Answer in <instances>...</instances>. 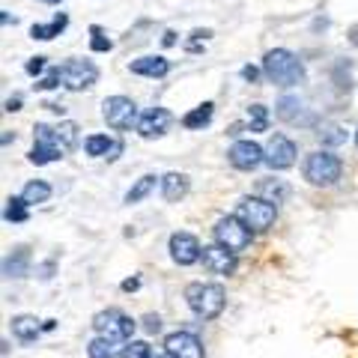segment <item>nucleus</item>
Returning a JSON list of instances; mask_svg holds the SVG:
<instances>
[{"instance_id":"bb28decb","label":"nucleus","mask_w":358,"mask_h":358,"mask_svg":"<svg viewBox=\"0 0 358 358\" xmlns=\"http://www.w3.org/2000/svg\"><path fill=\"white\" fill-rule=\"evenodd\" d=\"M87 355H90V358H120L117 350H114V343L105 341V338H99V334L87 343Z\"/></svg>"},{"instance_id":"1a4fd4ad","label":"nucleus","mask_w":358,"mask_h":358,"mask_svg":"<svg viewBox=\"0 0 358 358\" xmlns=\"http://www.w3.org/2000/svg\"><path fill=\"white\" fill-rule=\"evenodd\" d=\"M60 84L72 93H81V90H90L99 81V69L90 60H66L60 66Z\"/></svg>"},{"instance_id":"a18cd8bd","label":"nucleus","mask_w":358,"mask_h":358,"mask_svg":"<svg viewBox=\"0 0 358 358\" xmlns=\"http://www.w3.org/2000/svg\"><path fill=\"white\" fill-rule=\"evenodd\" d=\"M152 358H173V355H167V352H164V355H152Z\"/></svg>"},{"instance_id":"393cba45","label":"nucleus","mask_w":358,"mask_h":358,"mask_svg":"<svg viewBox=\"0 0 358 358\" xmlns=\"http://www.w3.org/2000/svg\"><path fill=\"white\" fill-rule=\"evenodd\" d=\"M21 197H24L30 206H33V203H45V200L51 197V185L42 182V179H36V182H27L24 192H21Z\"/></svg>"},{"instance_id":"c85d7f7f","label":"nucleus","mask_w":358,"mask_h":358,"mask_svg":"<svg viewBox=\"0 0 358 358\" xmlns=\"http://www.w3.org/2000/svg\"><path fill=\"white\" fill-rule=\"evenodd\" d=\"M27 200L24 197H9V203H6V221H13V224H24L27 221Z\"/></svg>"},{"instance_id":"ddd939ff","label":"nucleus","mask_w":358,"mask_h":358,"mask_svg":"<svg viewBox=\"0 0 358 358\" xmlns=\"http://www.w3.org/2000/svg\"><path fill=\"white\" fill-rule=\"evenodd\" d=\"M164 352L173 358H203V343L192 331H173L164 338Z\"/></svg>"},{"instance_id":"e433bc0d","label":"nucleus","mask_w":358,"mask_h":358,"mask_svg":"<svg viewBox=\"0 0 358 358\" xmlns=\"http://www.w3.org/2000/svg\"><path fill=\"white\" fill-rule=\"evenodd\" d=\"M242 78H245L248 84H257V81H260V69H257V66H245V69H242Z\"/></svg>"},{"instance_id":"f3484780","label":"nucleus","mask_w":358,"mask_h":358,"mask_svg":"<svg viewBox=\"0 0 358 358\" xmlns=\"http://www.w3.org/2000/svg\"><path fill=\"white\" fill-rule=\"evenodd\" d=\"M129 69L134 75H143V78H164L167 72H171V63H167L164 57H138Z\"/></svg>"},{"instance_id":"72a5a7b5","label":"nucleus","mask_w":358,"mask_h":358,"mask_svg":"<svg viewBox=\"0 0 358 358\" xmlns=\"http://www.w3.org/2000/svg\"><path fill=\"white\" fill-rule=\"evenodd\" d=\"M143 331L147 334H159L162 331V317L159 313H147V317H143Z\"/></svg>"},{"instance_id":"7ed1b4c3","label":"nucleus","mask_w":358,"mask_h":358,"mask_svg":"<svg viewBox=\"0 0 358 358\" xmlns=\"http://www.w3.org/2000/svg\"><path fill=\"white\" fill-rule=\"evenodd\" d=\"M138 322H134L129 313H122L120 308H108V310H99L93 317V331L99 338H105L110 343H129Z\"/></svg>"},{"instance_id":"9b49d317","label":"nucleus","mask_w":358,"mask_h":358,"mask_svg":"<svg viewBox=\"0 0 358 358\" xmlns=\"http://www.w3.org/2000/svg\"><path fill=\"white\" fill-rule=\"evenodd\" d=\"M227 159L236 171H254V167H260L266 162V150L254 141H236L227 150Z\"/></svg>"},{"instance_id":"b1692460","label":"nucleus","mask_w":358,"mask_h":358,"mask_svg":"<svg viewBox=\"0 0 358 358\" xmlns=\"http://www.w3.org/2000/svg\"><path fill=\"white\" fill-rule=\"evenodd\" d=\"M155 182H162V179H159V176H152V173L141 176L138 182H134V185L129 188V192H126V203H129V206H131V203H141V200L147 197V194L152 192V188H155Z\"/></svg>"},{"instance_id":"412c9836","label":"nucleus","mask_w":358,"mask_h":358,"mask_svg":"<svg viewBox=\"0 0 358 358\" xmlns=\"http://www.w3.org/2000/svg\"><path fill=\"white\" fill-rule=\"evenodd\" d=\"M117 141L108 138V134H90L84 141V152L93 155V159H110V152H114Z\"/></svg>"},{"instance_id":"a878e982","label":"nucleus","mask_w":358,"mask_h":358,"mask_svg":"<svg viewBox=\"0 0 358 358\" xmlns=\"http://www.w3.org/2000/svg\"><path fill=\"white\" fill-rule=\"evenodd\" d=\"M278 117H281L284 122H299L301 117V102L296 96H284L281 102H278Z\"/></svg>"},{"instance_id":"6e6552de","label":"nucleus","mask_w":358,"mask_h":358,"mask_svg":"<svg viewBox=\"0 0 358 358\" xmlns=\"http://www.w3.org/2000/svg\"><path fill=\"white\" fill-rule=\"evenodd\" d=\"M102 117L110 129L117 131H126L131 126H138L141 117H138V105L131 102L129 96H108L102 102Z\"/></svg>"},{"instance_id":"ea45409f","label":"nucleus","mask_w":358,"mask_h":358,"mask_svg":"<svg viewBox=\"0 0 358 358\" xmlns=\"http://www.w3.org/2000/svg\"><path fill=\"white\" fill-rule=\"evenodd\" d=\"M346 39H350V45H355V48H358V24H352V27H350V33H346Z\"/></svg>"},{"instance_id":"a19ab883","label":"nucleus","mask_w":358,"mask_h":358,"mask_svg":"<svg viewBox=\"0 0 358 358\" xmlns=\"http://www.w3.org/2000/svg\"><path fill=\"white\" fill-rule=\"evenodd\" d=\"M209 36H212L209 30H194V33H192V39H194V42H200V39H209Z\"/></svg>"},{"instance_id":"9d476101","label":"nucleus","mask_w":358,"mask_h":358,"mask_svg":"<svg viewBox=\"0 0 358 358\" xmlns=\"http://www.w3.org/2000/svg\"><path fill=\"white\" fill-rule=\"evenodd\" d=\"M296 143L287 138V134H272L266 143V164L272 167V171H287V167L296 164Z\"/></svg>"},{"instance_id":"f03ea898","label":"nucleus","mask_w":358,"mask_h":358,"mask_svg":"<svg viewBox=\"0 0 358 358\" xmlns=\"http://www.w3.org/2000/svg\"><path fill=\"white\" fill-rule=\"evenodd\" d=\"M185 301H188V308H192V313H197L200 320H215L224 310V305H227V296H224L221 284L197 281V284L185 287Z\"/></svg>"},{"instance_id":"dca6fc26","label":"nucleus","mask_w":358,"mask_h":358,"mask_svg":"<svg viewBox=\"0 0 358 358\" xmlns=\"http://www.w3.org/2000/svg\"><path fill=\"white\" fill-rule=\"evenodd\" d=\"M188 188H192V182H188L185 173H164L162 176V194L167 203H176V200H182L188 194Z\"/></svg>"},{"instance_id":"58836bf2","label":"nucleus","mask_w":358,"mask_h":358,"mask_svg":"<svg viewBox=\"0 0 358 358\" xmlns=\"http://www.w3.org/2000/svg\"><path fill=\"white\" fill-rule=\"evenodd\" d=\"M6 110H21V96L6 99Z\"/></svg>"},{"instance_id":"c03bdc74","label":"nucleus","mask_w":358,"mask_h":358,"mask_svg":"<svg viewBox=\"0 0 358 358\" xmlns=\"http://www.w3.org/2000/svg\"><path fill=\"white\" fill-rule=\"evenodd\" d=\"M54 326H57L54 320H45V322H42V329H45V331H54Z\"/></svg>"},{"instance_id":"f8f14e48","label":"nucleus","mask_w":358,"mask_h":358,"mask_svg":"<svg viewBox=\"0 0 358 358\" xmlns=\"http://www.w3.org/2000/svg\"><path fill=\"white\" fill-rule=\"evenodd\" d=\"M200 260H203V268L212 275H233L236 272V254L227 251L224 245H203V254H200Z\"/></svg>"},{"instance_id":"a211bd4d","label":"nucleus","mask_w":358,"mask_h":358,"mask_svg":"<svg viewBox=\"0 0 358 358\" xmlns=\"http://www.w3.org/2000/svg\"><path fill=\"white\" fill-rule=\"evenodd\" d=\"M257 194L266 197L268 203H287V197H289V185L284 182V179H260L257 182Z\"/></svg>"},{"instance_id":"2eb2a0df","label":"nucleus","mask_w":358,"mask_h":358,"mask_svg":"<svg viewBox=\"0 0 358 358\" xmlns=\"http://www.w3.org/2000/svg\"><path fill=\"white\" fill-rule=\"evenodd\" d=\"M167 126H171V114H167L164 108H152V110H147V114L141 117L138 131H141V138L152 141V138H162V134L167 131Z\"/></svg>"},{"instance_id":"5701e85b","label":"nucleus","mask_w":358,"mask_h":358,"mask_svg":"<svg viewBox=\"0 0 358 358\" xmlns=\"http://www.w3.org/2000/svg\"><path fill=\"white\" fill-rule=\"evenodd\" d=\"M212 114H215V105L203 102V105H197L194 110H188V114L182 117V126L185 129H203V126L212 122Z\"/></svg>"},{"instance_id":"7c9ffc66","label":"nucleus","mask_w":358,"mask_h":358,"mask_svg":"<svg viewBox=\"0 0 358 358\" xmlns=\"http://www.w3.org/2000/svg\"><path fill=\"white\" fill-rule=\"evenodd\" d=\"M120 358H152V346L147 341H129L122 346Z\"/></svg>"},{"instance_id":"2f4dec72","label":"nucleus","mask_w":358,"mask_h":358,"mask_svg":"<svg viewBox=\"0 0 358 358\" xmlns=\"http://www.w3.org/2000/svg\"><path fill=\"white\" fill-rule=\"evenodd\" d=\"M320 141H322V147H341V143H346V129L331 126L320 134Z\"/></svg>"},{"instance_id":"473e14b6","label":"nucleus","mask_w":358,"mask_h":358,"mask_svg":"<svg viewBox=\"0 0 358 358\" xmlns=\"http://www.w3.org/2000/svg\"><path fill=\"white\" fill-rule=\"evenodd\" d=\"M90 48H93V51H110V48H114V42L105 39L99 27H93V42H90Z\"/></svg>"},{"instance_id":"4be33fe9","label":"nucleus","mask_w":358,"mask_h":358,"mask_svg":"<svg viewBox=\"0 0 358 358\" xmlns=\"http://www.w3.org/2000/svg\"><path fill=\"white\" fill-rule=\"evenodd\" d=\"M66 24H69V18L60 13V15H54L51 24H33V27H30V36L48 42V39H54V36H60V33L66 30Z\"/></svg>"},{"instance_id":"49530a36","label":"nucleus","mask_w":358,"mask_h":358,"mask_svg":"<svg viewBox=\"0 0 358 358\" xmlns=\"http://www.w3.org/2000/svg\"><path fill=\"white\" fill-rule=\"evenodd\" d=\"M42 3H60V0H42Z\"/></svg>"},{"instance_id":"0eeeda50","label":"nucleus","mask_w":358,"mask_h":358,"mask_svg":"<svg viewBox=\"0 0 358 358\" xmlns=\"http://www.w3.org/2000/svg\"><path fill=\"white\" fill-rule=\"evenodd\" d=\"M33 150H30V162L33 164H51V162H60L66 150L60 147V141H57V129L54 126H45V122H36L33 126Z\"/></svg>"},{"instance_id":"f257e3e1","label":"nucleus","mask_w":358,"mask_h":358,"mask_svg":"<svg viewBox=\"0 0 358 358\" xmlns=\"http://www.w3.org/2000/svg\"><path fill=\"white\" fill-rule=\"evenodd\" d=\"M263 75L278 87H296L305 81V66L287 48H272L263 57Z\"/></svg>"},{"instance_id":"c756f323","label":"nucleus","mask_w":358,"mask_h":358,"mask_svg":"<svg viewBox=\"0 0 358 358\" xmlns=\"http://www.w3.org/2000/svg\"><path fill=\"white\" fill-rule=\"evenodd\" d=\"M57 141H60V147L66 152H72L78 147V126L75 122H60L57 126Z\"/></svg>"},{"instance_id":"aec40b11","label":"nucleus","mask_w":358,"mask_h":358,"mask_svg":"<svg viewBox=\"0 0 358 358\" xmlns=\"http://www.w3.org/2000/svg\"><path fill=\"white\" fill-rule=\"evenodd\" d=\"M27 266H30V251L21 245V248H15L13 254L6 257L3 263V275L6 278H24L27 275Z\"/></svg>"},{"instance_id":"20e7f679","label":"nucleus","mask_w":358,"mask_h":358,"mask_svg":"<svg viewBox=\"0 0 358 358\" xmlns=\"http://www.w3.org/2000/svg\"><path fill=\"white\" fill-rule=\"evenodd\" d=\"M236 218L245 224V227H251L254 233H266L278 218V206L268 203V200L260 197V194L242 197L239 206H236Z\"/></svg>"},{"instance_id":"37998d69","label":"nucleus","mask_w":358,"mask_h":358,"mask_svg":"<svg viewBox=\"0 0 358 358\" xmlns=\"http://www.w3.org/2000/svg\"><path fill=\"white\" fill-rule=\"evenodd\" d=\"M120 152H122V143L117 141V147H114V152H110V159H108V162H117V159H120Z\"/></svg>"},{"instance_id":"39448f33","label":"nucleus","mask_w":358,"mask_h":358,"mask_svg":"<svg viewBox=\"0 0 358 358\" xmlns=\"http://www.w3.org/2000/svg\"><path fill=\"white\" fill-rule=\"evenodd\" d=\"M301 173H305V179L310 185L329 188L341 179L343 164H341L338 155H331V152H310L305 159V164H301Z\"/></svg>"},{"instance_id":"6ab92c4d","label":"nucleus","mask_w":358,"mask_h":358,"mask_svg":"<svg viewBox=\"0 0 358 358\" xmlns=\"http://www.w3.org/2000/svg\"><path fill=\"white\" fill-rule=\"evenodd\" d=\"M39 331H45L39 326V320L36 317H30V313H21V317L13 320V334L21 341V343H33L39 338Z\"/></svg>"},{"instance_id":"cd10ccee","label":"nucleus","mask_w":358,"mask_h":358,"mask_svg":"<svg viewBox=\"0 0 358 358\" xmlns=\"http://www.w3.org/2000/svg\"><path fill=\"white\" fill-rule=\"evenodd\" d=\"M268 129V108L251 105L248 108V131H266Z\"/></svg>"},{"instance_id":"de8ad7c7","label":"nucleus","mask_w":358,"mask_h":358,"mask_svg":"<svg viewBox=\"0 0 358 358\" xmlns=\"http://www.w3.org/2000/svg\"><path fill=\"white\" fill-rule=\"evenodd\" d=\"M355 147H358V131H355Z\"/></svg>"},{"instance_id":"c9c22d12","label":"nucleus","mask_w":358,"mask_h":358,"mask_svg":"<svg viewBox=\"0 0 358 358\" xmlns=\"http://www.w3.org/2000/svg\"><path fill=\"white\" fill-rule=\"evenodd\" d=\"M24 69H27V75H39L45 69V57H30V63L24 66Z\"/></svg>"},{"instance_id":"4c0bfd02","label":"nucleus","mask_w":358,"mask_h":358,"mask_svg":"<svg viewBox=\"0 0 358 358\" xmlns=\"http://www.w3.org/2000/svg\"><path fill=\"white\" fill-rule=\"evenodd\" d=\"M138 287H141V278H129V281H122V289H126V293H134Z\"/></svg>"},{"instance_id":"423d86ee","label":"nucleus","mask_w":358,"mask_h":358,"mask_svg":"<svg viewBox=\"0 0 358 358\" xmlns=\"http://www.w3.org/2000/svg\"><path fill=\"white\" fill-rule=\"evenodd\" d=\"M212 236H215V242L224 245L227 251L242 254V251H248V245L254 239V230L245 227V224L236 215H224V218L215 221V230H212Z\"/></svg>"},{"instance_id":"79ce46f5","label":"nucleus","mask_w":358,"mask_h":358,"mask_svg":"<svg viewBox=\"0 0 358 358\" xmlns=\"http://www.w3.org/2000/svg\"><path fill=\"white\" fill-rule=\"evenodd\" d=\"M162 42L167 45V48H171V45L176 42V33H173V30H167V33H164V39H162Z\"/></svg>"},{"instance_id":"f704fd0d","label":"nucleus","mask_w":358,"mask_h":358,"mask_svg":"<svg viewBox=\"0 0 358 358\" xmlns=\"http://www.w3.org/2000/svg\"><path fill=\"white\" fill-rule=\"evenodd\" d=\"M54 87H60V72H57V69H51V72L36 84V90H54Z\"/></svg>"},{"instance_id":"4468645a","label":"nucleus","mask_w":358,"mask_h":358,"mask_svg":"<svg viewBox=\"0 0 358 358\" xmlns=\"http://www.w3.org/2000/svg\"><path fill=\"white\" fill-rule=\"evenodd\" d=\"M200 254H203V248L192 233H173L171 236V260L176 266H192L200 260Z\"/></svg>"}]
</instances>
